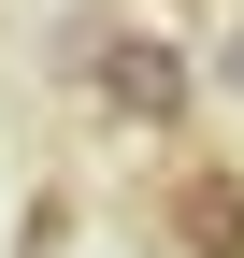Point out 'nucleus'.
<instances>
[{"label": "nucleus", "instance_id": "obj_1", "mask_svg": "<svg viewBox=\"0 0 244 258\" xmlns=\"http://www.w3.org/2000/svg\"><path fill=\"white\" fill-rule=\"evenodd\" d=\"M86 101H101L115 129H187L201 115V57L172 43V29H115V57L86 72Z\"/></svg>", "mask_w": 244, "mask_h": 258}, {"label": "nucleus", "instance_id": "obj_3", "mask_svg": "<svg viewBox=\"0 0 244 258\" xmlns=\"http://www.w3.org/2000/svg\"><path fill=\"white\" fill-rule=\"evenodd\" d=\"M115 29H130V15H115V0H86V15H57V43H43V57H57V72L86 86V72L115 57Z\"/></svg>", "mask_w": 244, "mask_h": 258}, {"label": "nucleus", "instance_id": "obj_5", "mask_svg": "<svg viewBox=\"0 0 244 258\" xmlns=\"http://www.w3.org/2000/svg\"><path fill=\"white\" fill-rule=\"evenodd\" d=\"M201 101H230V115H244V15L216 29V43H201Z\"/></svg>", "mask_w": 244, "mask_h": 258}, {"label": "nucleus", "instance_id": "obj_4", "mask_svg": "<svg viewBox=\"0 0 244 258\" xmlns=\"http://www.w3.org/2000/svg\"><path fill=\"white\" fill-rule=\"evenodd\" d=\"M72 244V201H57V186H29V215H15V258H57Z\"/></svg>", "mask_w": 244, "mask_h": 258}, {"label": "nucleus", "instance_id": "obj_2", "mask_svg": "<svg viewBox=\"0 0 244 258\" xmlns=\"http://www.w3.org/2000/svg\"><path fill=\"white\" fill-rule=\"evenodd\" d=\"M144 230H158L172 258H244V172H230V158H187V172H158Z\"/></svg>", "mask_w": 244, "mask_h": 258}]
</instances>
